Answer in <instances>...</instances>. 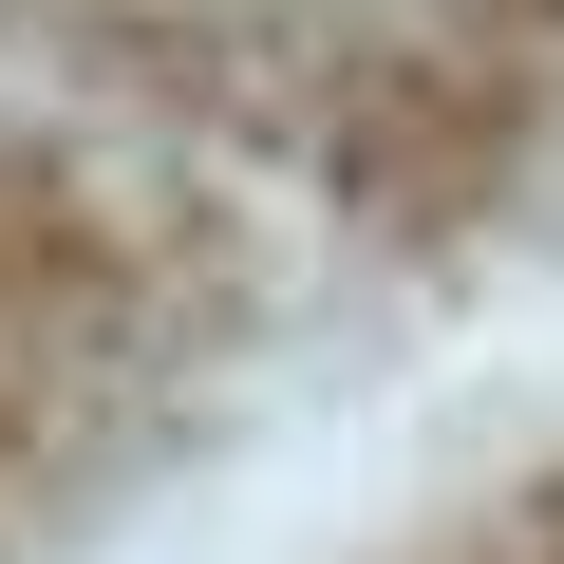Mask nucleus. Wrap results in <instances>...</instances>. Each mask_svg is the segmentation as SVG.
I'll list each match as a JSON object with an SVG mask.
<instances>
[{
  "label": "nucleus",
  "mask_w": 564,
  "mask_h": 564,
  "mask_svg": "<svg viewBox=\"0 0 564 564\" xmlns=\"http://www.w3.org/2000/svg\"><path fill=\"white\" fill-rule=\"evenodd\" d=\"M0 95L302 226H452L564 170V0H0Z\"/></svg>",
  "instance_id": "f257e3e1"
},
{
  "label": "nucleus",
  "mask_w": 564,
  "mask_h": 564,
  "mask_svg": "<svg viewBox=\"0 0 564 564\" xmlns=\"http://www.w3.org/2000/svg\"><path fill=\"white\" fill-rule=\"evenodd\" d=\"M414 564H564V470L545 489H508V508H470L452 545H414Z\"/></svg>",
  "instance_id": "7ed1b4c3"
},
{
  "label": "nucleus",
  "mask_w": 564,
  "mask_h": 564,
  "mask_svg": "<svg viewBox=\"0 0 564 564\" xmlns=\"http://www.w3.org/2000/svg\"><path fill=\"white\" fill-rule=\"evenodd\" d=\"M263 188L0 95V564H95L263 321Z\"/></svg>",
  "instance_id": "f03ea898"
}]
</instances>
